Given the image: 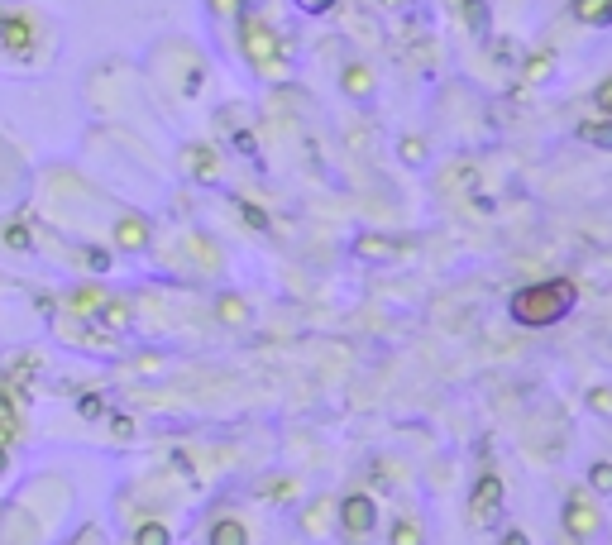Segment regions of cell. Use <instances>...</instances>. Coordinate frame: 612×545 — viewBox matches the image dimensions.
<instances>
[{"label":"cell","instance_id":"obj_13","mask_svg":"<svg viewBox=\"0 0 612 545\" xmlns=\"http://www.w3.org/2000/svg\"><path fill=\"white\" fill-rule=\"evenodd\" d=\"M297 5H302L306 15H321V10H330V5H335V0H297Z\"/></svg>","mask_w":612,"mask_h":545},{"label":"cell","instance_id":"obj_7","mask_svg":"<svg viewBox=\"0 0 612 545\" xmlns=\"http://www.w3.org/2000/svg\"><path fill=\"white\" fill-rule=\"evenodd\" d=\"M24 431V416H20V402L10 388H0V450H10Z\"/></svg>","mask_w":612,"mask_h":545},{"label":"cell","instance_id":"obj_8","mask_svg":"<svg viewBox=\"0 0 612 545\" xmlns=\"http://www.w3.org/2000/svg\"><path fill=\"white\" fill-rule=\"evenodd\" d=\"M211 545H249V531H244L235 517H220V522L211 526Z\"/></svg>","mask_w":612,"mask_h":545},{"label":"cell","instance_id":"obj_4","mask_svg":"<svg viewBox=\"0 0 612 545\" xmlns=\"http://www.w3.org/2000/svg\"><path fill=\"white\" fill-rule=\"evenodd\" d=\"M0 249L5 254H34L39 249V225H34V216H20V211L0 216Z\"/></svg>","mask_w":612,"mask_h":545},{"label":"cell","instance_id":"obj_9","mask_svg":"<svg viewBox=\"0 0 612 545\" xmlns=\"http://www.w3.org/2000/svg\"><path fill=\"white\" fill-rule=\"evenodd\" d=\"M345 526H350V531H369V526H373V502L369 498H350V502H345Z\"/></svg>","mask_w":612,"mask_h":545},{"label":"cell","instance_id":"obj_5","mask_svg":"<svg viewBox=\"0 0 612 545\" xmlns=\"http://www.w3.org/2000/svg\"><path fill=\"white\" fill-rule=\"evenodd\" d=\"M110 302V292L101 283H77L63 292V311L67 316H82V321H96V311Z\"/></svg>","mask_w":612,"mask_h":545},{"label":"cell","instance_id":"obj_2","mask_svg":"<svg viewBox=\"0 0 612 545\" xmlns=\"http://www.w3.org/2000/svg\"><path fill=\"white\" fill-rule=\"evenodd\" d=\"M0 48L10 58H29L39 48V20L29 10H0Z\"/></svg>","mask_w":612,"mask_h":545},{"label":"cell","instance_id":"obj_14","mask_svg":"<svg viewBox=\"0 0 612 545\" xmlns=\"http://www.w3.org/2000/svg\"><path fill=\"white\" fill-rule=\"evenodd\" d=\"M10 474V450H0V479Z\"/></svg>","mask_w":612,"mask_h":545},{"label":"cell","instance_id":"obj_11","mask_svg":"<svg viewBox=\"0 0 612 545\" xmlns=\"http://www.w3.org/2000/svg\"><path fill=\"white\" fill-rule=\"evenodd\" d=\"M574 15L589 24H603V20H612V0H574Z\"/></svg>","mask_w":612,"mask_h":545},{"label":"cell","instance_id":"obj_15","mask_svg":"<svg viewBox=\"0 0 612 545\" xmlns=\"http://www.w3.org/2000/svg\"><path fill=\"white\" fill-rule=\"evenodd\" d=\"M0 292H5V278H0Z\"/></svg>","mask_w":612,"mask_h":545},{"label":"cell","instance_id":"obj_3","mask_svg":"<svg viewBox=\"0 0 612 545\" xmlns=\"http://www.w3.org/2000/svg\"><path fill=\"white\" fill-rule=\"evenodd\" d=\"M53 335L63 345H82V349H115V330L96 326V321H82V316H53Z\"/></svg>","mask_w":612,"mask_h":545},{"label":"cell","instance_id":"obj_12","mask_svg":"<svg viewBox=\"0 0 612 545\" xmlns=\"http://www.w3.org/2000/svg\"><path fill=\"white\" fill-rule=\"evenodd\" d=\"M593 488H612V464H593Z\"/></svg>","mask_w":612,"mask_h":545},{"label":"cell","instance_id":"obj_6","mask_svg":"<svg viewBox=\"0 0 612 545\" xmlns=\"http://www.w3.org/2000/svg\"><path fill=\"white\" fill-rule=\"evenodd\" d=\"M110 240H115V249H144V244H149V220L134 216V211L115 216V230H110Z\"/></svg>","mask_w":612,"mask_h":545},{"label":"cell","instance_id":"obj_1","mask_svg":"<svg viewBox=\"0 0 612 545\" xmlns=\"http://www.w3.org/2000/svg\"><path fill=\"white\" fill-rule=\"evenodd\" d=\"M574 302H579L574 283L569 278H550V283H531L522 292H512L507 311H512L517 326H555V321H565L574 311Z\"/></svg>","mask_w":612,"mask_h":545},{"label":"cell","instance_id":"obj_10","mask_svg":"<svg viewBox=\"0 0 612 545\" xmlns=\"http://www.w3.org/2000/svg\"><path fill=\"white\" fill-rule=\"evenodd\" d=\"M134 545H173V531L163 522H139L134 526Z\"/></svg>","mask_w":612,"mask_h":545}]
</instances>
